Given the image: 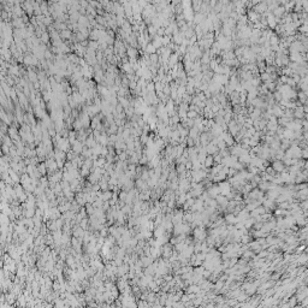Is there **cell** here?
Segmentation results:
<instances>
[{"label": "cell", "mask_w": 308, "mask_h": 308, "mask_svg": "<svg viewBox=\"0 0 308 308\" xmlns=\"http://www.w3.org/2000/svg\"><path fill=\"white\" fill-rule=\"evenodd\" d=\"M298 29H300V32H302L303 34H306V32H307V25L304 24V25H302V27L298 28Z\"/></svg>", "instance_id": "4"}, {"label": "cell", "mask_w": 308, "mask_h": 308, "mask_svg": "<svg viewBox=\"0 0 308 308\" xmlns=\"http://www.w3.org/2000/svg\"><path fill=\"white\" fill-rule=\"evenodd\" d=\"M205 163H206V166H211L213 164V157L212 155H207L206 159H205Z\"/></svg>", "instance_id": "2"}, {"label": "cell", "mask_w": 308, "mask_h": 308, "mask_svg": "<svg viewBox=\"0 0 308 308\" xmlns=\"http://www.w3.org/2000/svg\"><path fill=\"white\" fill-rule=\"evenodd\" d=\"M274 169H276V170H282V169H283V165H282V163H278V161H277V163H274Z\"/></svg>", "instance_id": "3"}, {"label": "cell", "mask_w": 308, "mask_h": 308, "mask_svg": "<svg viewBox=\"0 0 308 308\" xmlns=\"http://www.w3.org/2000/svg\"><path fill=\"white\" fill-rule=\"evenodd\" d=\"M144 51H146L147 53H149V54H155V52H157V48L154 47V46H153L152 43H149L148 46H146Z\"/></svg>", "instance_id": "1"}]
</instances>
